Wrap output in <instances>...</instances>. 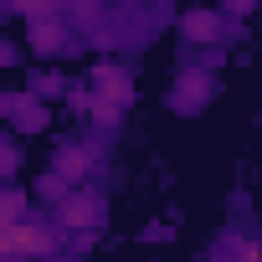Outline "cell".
<instances>
[{
    "instance_id": "6da1fadb",
    "label": "cell",
    "mask_w": 262,
    "mask_h": 262,
    "mask_svg": "<svg viewBox=\"0 0 262 262\" xmlns=\"http://www.w3.org/2000/svg\"><path fill=\"white\" fill-rule=\"evenodd\" d=\"M0 252H6V262H47L57 252V231L41 226V221L6 226V231H0Z\"/></svg>"
},
{
    "instance_id": "7a4b0ae2",
    "label": "cell",
    "mask_w": 262,
    "mask_h": 262,
    "mask_svg": "<svg viewBox=\"0 0 262 262\" xmlns=\"http://www.w3.org/2000/svg\"><path fill=\"white\" fill-rule=\"evenodd\" d=\"M98 165H103V149H98V144H67V149H57V175H62L67 185L93 180Z\"/></svg>"
},
{
    "instance_id": "3957f363",
    "label": "cell",
    "mask_w": 262,
    "mask_h": 262,
    "mask_svg": "<svg viewBox=\"0 0 262 262\" xmlns=\"http://www.w3.org/2000/svg\"><path fill=\"white\" fill-rule=\"evenodd\" d=\"M62 226H72V231H82V226H98L103 221V195H93V190H72L67 201H62Z\"/></svg>"
},
{
    "instance_id": "277c9868",
    "label": "cell",
    "mask_w": 262,
    "mask_h": 262,
    "mask_svg": "<svg viewBox=\"0 0 262 262\" xmlns=\"http://www.w3.org/2000/svg\"><path fill=\"white\" fill-rule=\"evenodd\" d=\"M206 98H211V77H206V72H180V88H175L170 103H175L180 113H195Z\"/></svg>"
},
{
    "instance_id": "5b68a950",
    "label": "cell",
    "mask_w": 262,
    "mask_h": 262,
    "mask_svg": "<svg viewBox=\"0 0 262 262\" xmlns=\"http://www.w3.org/2000/svg\"><path fill=\"white\" fill-rule=\"evenodd\" d=\"M180 31H185V41L206 47V41L221 36V16H216V11H185V16H180Z\"/></svg>"
},
{
    "instance_id": "8992f818",
    "label": "cell",
    "mask_w": 262,
    "mask_h": 262,
    "mask_svg": "<svg viewBox=\"0 0 262 262\" xmlns=\"http://www.w3.org/2000/svg\"><path fill=\"white\" fill-rule=\"evenodd\" d=\"M93 82H98V98H103V103H113V108L128 103V72H123V67H98Z\"/></svg>"
},
{
    "instance_id": "52a82bcc",
    "label": "cell",
    "mask_w": 262,
    "mask_h": 262,
    "mask_svg": "<svg viewBox=\"0 0 262 262\" xmlns=\"http://www.w3.org/2000/svg\"><path fill=\"white\" fill-rule=\"evenodd\" d=\"M62 41H67V31H62L57 21H47V26L36 21V26H31V47H36V52H57Z\"/></svg>"
},
{
    "instance_id": "ba28073f",
    "label": "cell",
    "mask_w": 262,
    "mask_h": 262,
    "mask_svg": "<svg viewBox=\"0 0 262 262\" xmlns=\"http://www.w3.org/2000/svg\"><path fill=\"white\" fill-rule=\"evenodd\" d=\"M0 216H6V226H21V221H26V195H21V190H6Z\"/></svg>"
}]
</instances>
